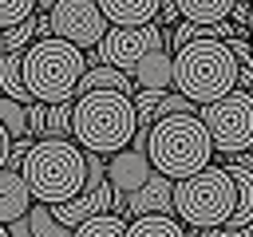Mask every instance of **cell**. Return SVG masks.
Instances as JSON below:
<instances>
[{"instance_id":"cell-1","label":"cell","mask_w":253,"mask_h":237,"mask_svg":"<svg viewBox=\"0 0 253 237\" xmlns=\"http://www.w3.org/2000/svg\"><path fill=\"white\" fill-rule=\"evenodd\" d=\"M138 130V107L126 91H87L75 99L71 138L87 154H119L134 142Z\"/></svg>"},{"instance_id":"cell-2","label":"cell","mask_w":253,"mask_h":237,"mask_svg":"<svg viewBox=\"0 0 253 237\" xmlns=\"http://www.w3.org/2000/svg\"><path fill=\"white\" fill-rule=\"evenodd\" d=\"M237 75H241V63L229 40H194L182 51H174V91H182L198 107L237 91Z\"/></svg>"},{"instance_id":"cell-3","label":"cell","mask_w":253,"mask_h":237,"mask_svg":"<svg viewBox=\"0 0 253 237\" xmlns=\"http://www.w3.org/2000/svg\"><path fill=\"white\" fill-rule=\"evenodd\" d=\"M213 150H217L213 134H210V126L202 122L198 111L194 115H166V118H158L150 126V142H146V154H150L154 170L174 178V182L206 170Z\"/></svg>"},{"instance_id":"cell-4","label":"cell","mask_w":253,"mask_h":237,"mask_svg":"<svg viewBox=\"0 0 253 237\" xmlns=\"http://www.w3.org/2000/svg\"><path fill=\"white\" fill-rule=\"evenodd\" d=\"M20 174L28 178L32 186V198L36 201H47V205H59V201H71L87 190V154L79 142H67V138H40Z\"/></svg>"},{"instance_id":"cell-5","label":"cell","mask_w":253,"mask_h":237,"mask_svg":"<svg viewBox=\"0 0 253 237\" xmlns=\"http://www.w3.org/2000/svg\"><path fill=\"white\" fill-rule=\"evenodd\" d=\"M87 67L91 63H87L83 47L59 40V36H43L24 51V83H28L32 99H40V103L75 99V87Z\"/></svg>"},{"instance_id":"cell-6","label":"cell","mask_w":253,"mask_h":237,"mask_svg":"<svg viewBox=\"0 0 253 237\" xmlns=\"http://www.w3.org/2000/svg\"><path fill=\"white\" fill-rule=\"evenodd\" d=\"M237 209V182L225 166H206L174 186V213L194 229H217L229 225Z\"/></svg>"},{"instance_id":"cell-7","label":"cell","mask_w":253,"mask_h":237,"mask_svg":"<svg viewBox=\"0 0 253 237\" xmlns=\"http://www.w3.org/2000/svg\"><path fill=\"white\" fill-rule=\"evenodd\" d=\"M202 122L213 134V146L221 154H245L253 146V91H229L217 103L198 107Z\"/></svg>"},{"instance_id":"cell-8","label":"cell","mask_w":253,"mask_h":237,"mask_svg":"<svg viewBox=\"0 0 253 237\" xmlns=\"http://www.w3.org/2000/svg\"><path fill=\"white\" fill-rule=\"evenodd\" d=\"M47 20H51V36H59V40L83 47V51L99 47L103 36L111 32V20H107L99 0H55Z\"/></svg>"},{"instance_id":"cell-9","label":"cell","mask_w":253,"mask_h":237,"mask_svg":"<svg viewBox=\"0 0 253 237\" xmlns=\"http://www.w3.org/2000/svg\"><path fill=\"white\" fill-rule=\"evenodd\" d=\"M154 47H166V28H158V24H142V28L111 24V32L103 36V43H99L95 51H99V63H111V67L134 75V67H138Z\"/></svg>"},{"instance_id":"cell-10","label":"cell","mask_w":253,"mask_h":237,"mask_svg":"<svg viewBox=\"0 0 253 237\" xmlns=\"http://www.w3.org/2000/svg\"><path fill=\"white\" fill-rule=\"evenodd\" d=\"M150 178H154V162H150V154L138 150V146H126V150H119V154L107 158V182H111L115 198H130V194L142 190Z\"/></svg>"},{"instance_id":"cell-11","label":"cell","mask_w":253,"mask_h":237,"mask_svg":"<svg viewBox=\"0 0 253 237\" xmlns=\"http://www.w3.org/2000/svg\"><path fill=\"white\" fill-rule=\"evenodd\" d=\"M32 205H36V198H32L28 178H24L20 170L4 166V170H0V225H12V221H20V217H28Z\"/></svg>"},{"instance_id":"cell-12","label":"cell","mask_w":253,"mask_h":237,"mask_svg":"<svg viewBox=\"0 0 253 237\" xmlns=\"http://www.w3.org/2000/svg\"><path fill=\"white\" fill-rule=\"evenodd\" d=\"M174 186H178L174 178H166V174L154 170V178L126 198V213L130 217H142V213H174Z\"/></svg>"},{"instance_id":"cell-13","label":"cell","mask_w":253,"mask_h":237,"mask_svg":"<svg viewBox=\"0 0 253 237\" xmlns=\"http://www.w3.org/2000/svg\"><path fill=\"white\" fill-rule=\"evenodd\" d=\"M134 83H138V91H170L174 87V51L170 47H154L134 67Z\"/></svg>"},{"instance_id":"cell-14","label":"cell","mask_w":253,"mask_h":237,"mask_svg":"<svg viewBox=\"0 0 253 237\" xmlns=\"http://www.w3.org/2000/svg\"><path fill=\"white\" fill-rule=\"evenodd\" d=\"M87 91H126V95H138V83H134V75H126V71H119L111 63H95V67L83 71V79L75 87V99L87 95Z\"/></svg>"},{"instance_id":"cell-15","label":"cell","mask_w":253,"mask_h":237,"mask_svg":"<svg viewBox=\"0 0 253 237\" xmlns=\"http://www.w3.org/2000/svg\"><path fill=\"white\" fill-rule=\"evenodd\" d=\"M99 4L111 24H126V28H142L162 16V0H99Z\"/></svg>"},{"instance_id":"cell-16","label":"cell","mask_w":253,"mask_h":237,"mask_svg":"<svg viewBox=\"0 0 253 237\" xmlns=\"http://www.w3.org/2000/svg\"><path fill=\"white\" fill-rule=\"evenodd\" d=\"M0 91H4L8 99L24 103V107L36 103L32 91H28V83H24V51H8V55L0 59Z\"/></svg>"},{"instance_id":"cell-17","label":"cell","mask_w":253,"mask_h":237,"mask_svg":"<svg viewBox=\"0 0 253 237\" xmlns=\"http://www.w3.org/2000/svg\"><path fill=\"white\" fill-rule=\"evenodd\" d=\"M225 170H229V174H233V182H237V209H233L229 225H233V229L253 225V170H245L241 162H229Z\"/></svg>"},{"instance_id":"cell-18","label":"cell","mask_w":253,"mask_h":237,"mask_svg":"<svg viewBox=\"0 0 253 237\" xmlns=\"http://www.w3.org/2000/svg\"><path fill=\"white\" fill-rule=\"evenodd\" d=\"M233 8L237 0H178L182 20H194V24H221L233 16Z\"/></svg>"},{"instance_id":"cell-19","label":"cell","mask_w":253,"mask_h":237,"mask_svg":"<svg viewBox=\"0 0 253 237\" xmlns=\"http://www.w3.org/2000/svg\"><path fill=\"white\" fill-rule=\"evenodd\" d=\"M126 237H186V225L174 221L170 213H142V217H130Z\"/></svg>"},{"instance_id":"cell-20","label":"cell","mask_w":253,"mask_h":237,"mask_svg":"<svg viewBox=\"0 0 253 237\" xmlns=\"http://www.w3.org/2000/svg\"><path fill=\"white\" fill-rule=\"evenodd\" d=\"M28 221H32V237H75V229L63 225V221L51 213L47 201H36V205L28 209Z\"/></svg>"},{"instance_id":"cell-21","label":"cell","mask_w":253,"mask_h":237,"mask_svg":"<svg viewBox=\"0 0 253 237\" xmlns=\"http://www.w3.org/2000/svg\"><path fill=\"white\" fill-rule=\"evenodd\" d=\"M126 225H130V221H123V213L107 209V213L87 217V221L75 229V237H126Z\"/></svg>"},{"instance_id":"cell-22","label":"cell","mask_w":253,"mask_h":237,"mask_svg":"<svg viewBox=\"0 0 253 237\" xmlns=\"http://www.w3.org/2000/svg\"><path fill=\"white\" fill-rule=\"evenodd\" d=\"M71 118H75V99L51 103V107H47V126H43V138H67V134H71Z\"/></svg>"},{"instance_id":"cell-23","label":"cell","mask_w":253,"mask_h":237,"mask_svg":"<svg viewBox=\"0 0 253 237\" xmlns=\"http://www.w3.org/2000/svg\"><path fill=\"white\" fill-rule=\"evenodd\" d=\"M0 122L8 126L12 138H28V134H32V126H28V107L16 103V99H8V95H0Z\"/></svg>"},{"instance_id":"cell-24","label":"cell","mask_w":253,"mask_h":237,"mask_svg":"<svg viewBox=\"0 0 253 237\" xmlns=\"http://www.w3.org/2000/svg\"><path fill=\"white\" fill-rule=\"evenodd\" d=\"M40 12V0H0V28H16Z\"/></svg>"},{"instance_id":"cell-25","label":"cell","mask_w":253,"mask_h":237,"mask_svg":"<svg viewBox=\"0 0 253 237\" xmlns=\"http://www.w3.org/2000/svg\"><path fill=\"white\" fill-rule=\"evenodd\" d=\"M47 107H51V103H40V99L28 107V126H32V134H40V138H43V126H47Z\"/></svg>"},{"instance_id":"cell-26","label":"cell","mask_w":253,"mask_h":237,"mask_svg":"<svg viewBox=\"0 0 253 237\" xmlns=\"http://www.w3.org/2000/svg\"><path fill=\"white\" fill-rule=\"evenodd\" d=\"M229 47H233V55H237V63H241V67H249V63H253V47H249V40L233 36V40H229Z\"/></svg>"},{"instance_id":"cell-27","label":"cell","mask_w":253,"mask_h":237,"mask_svg":"<svg viewBox=\"0 0 253 237\" xmlns=\"http://www.w3.org/2000/svg\"><path fill=\"white\" fill-rule=\"evenodd\" d=\"M12 142H16V138H12V134H8V126L0 122V170H4V166H8V158H12Z\"/></svg>"},{"instance_id":"cell-28","label":"cell","mask_w":253,"mask_h":237,"mask_svg":"<svg viewBox=\"0 0 253 237\" xmlns=\"http://www.w3.org/2000/svg\"><path fill=\"white\" fill-rule=\"evenodd\" d=\"M8 233H12V237H32V221H28V217H20V221H12V225H8Z\"/></svg>"},{"instance_id":"cell-29","label":"cell","mask_w":253,"mask_h":237,"mask_svg":"<svg viewBox=\"0 0 253 237\" xmlns=\"http://www.w3.org/2000/svg\"><path fill=\"white\" fill-rule=\"evenodd\" d=\"M237 87H241V91H253V63H249V67H241V75H237Z\"/></svg>"},{"instance_id":"cell-30","label":"cell","mask_w":253,"mask_h":237,"mask_svg":"<svg viewBox=\"0 0 253 237\" xmlns=\"http://www.w3.org/2000/svg\"><path fill=\"white\" fill-rule=\"evenodd\" d=\"M237 162H241V166H245V170H253V150H245V154H241V158H237Z\"/></svg>"},{"instance_id":"cell-31","label":"cell","mask_w":253,"mask_h":237,"mask_svg":"<svg viewBox=\"0 0 253 237\" xmlns=\"http://www.w3.org/2000/svg\"><path fill=\"white\" fill-rule=\"evenodd\" d=\"M55 8V0H40V12H51Z\"/></svg>"},{"instance_id":"cell-32","label":"cell","mask_w":253,"mask_h":237,"mask_svg":"<svg viewBox=\"0 0 253 237\" xmlns=\"http://www.w3.org/2000/svg\"><path fill=\"white\" fill-rule=\"evenodd\" d=\"M8 55V43H4V28H0V59Z\"/></svg>"},{"instance_id":"cell-33","label":"cell","mask_w":253,"mask_h":237,"mask_svg":"<svg viewBox=\"0 0 253 237\" xmlns=\"http://www.w3.org/2000/svg\"><path fill=\"white\" fill-rule=\"evenodd\" d=\"M0 237H12V233H8V225H0Z\"/></svg>"},{"instance_id":"cell-34","label":"cell","mask_w":253,"mask_h":237,"mask_svg":"<svg viewBox=\"0 0 253 237\" xmlns=\"http://www.w3.org/2000/svg\"><path fill=\"white\" fill-rule=\"evenodd\" d=\"M249 47H253V32H249Z\"/></svg>"},{"instance_id":"cell-35","label":"cell","mask_w":253,"mask_h":237,"mask_svg":"<svg viewBox=\"0 0 253 237\" xmlns=\"http://www.w3.org/2000/svg\"><path fill=\"white\" fill-rule=\"evenodd\" d=\"M0 95H4V91H0Z\"/></svg>"},{"instance_id":"cell-36","label":"cell","mask_w":253,"mask_h":237,"mask_svg":"<svg viewBox=\"0 0 253 237\" xmlns=\"http://www.w3.org/2000/svg\"><path fill=\"white\" fill-rule=\"evenodd\" d=\"M249 4H253V0H249Z\"/></svg>"}]
</instances>
